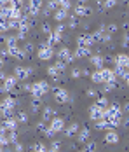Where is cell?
I'll use <instances>...</instances> for the list:
<instances>
[{"label":"cell","instance_id":"obj_8","mask_svg":"<svg viewBox=\"0 0 129 152\" xmlns=\"http://www.w3.org/2000/svg\"><path fill=\"white\" fill-rule=\"evenodd\" d=\"M56 56H58V60L63 61V63H70V61L73 60V54H72V51H70L68 47H61V49L56 53Z\"/></svg>","mask_w":129,"mask_h":152},{"label":"cell","instance_id":"obj_37","mask_svg":"<svg viewBox=\"0 0 129 152\" xmlns=\"http://www.w3.org/2000/svg\"><path fill=\"white\" fill-rule=\"evenodd\" d=\"M7 30H9V28H7V23H5V21H0V37H2Z\"/></svg>","mask_w":129,"mask_h":152},{"label":"cell","instance_id":"obj_12","mask_svg":"<svg viewBox=\"0 0 129 152\" xmlns=\"http://www.w3.org/2000/svg\"><path fill=\"white\" fill-rule=\"evenodd\" d=\"M93 44H94V42H93V37H91L89 33H87V35L84 33V35H79V37H77V46L91 47Z\"/></svg>","mask_w":129,"mask_h":152},{"label":"cell","instance_id":"obj_47","mask_svg":"<svg viewBox=\"0 0 129 152\" xmlns=\"http://www.w3.org/2000/svg\"><path fill=\"white\" fill-rule=\"evenodd\" d=\"M2 66H4V58L0 56V68H2Z\"/></svg>","mask_w":129,"mask_h":152},{"label":"cell","instance_id":"obj_19","mask_svg":"<svg viewBox=\"0 0 129 152\" xmlns=\"http://www.w3.org/2000/svg\"><path fill=\"white\" fill-rule=\"evenodd\" d=\"M91 63H93V66H94L96 70H100V68H103V65H105V58H103L101 54H94V56L91 58Z\"/></svg>","mask_w":129,"mask_h":152},{"label":"cell","instance_id":"obj_34","mask_svg":"<svg viewBox=\"0 0 129 152\" xmlns=\"http://www.w3.org/2000/svg\"><path fill=\"white\" fill-rule=\"evenodd\" d=\"M96 103H98L100 107H106V105H108V100H106L105 96H98V100H96Z\"/></svg>","mask_w":129,"mask_h":152},{"label":"cell","instance_id":"obj_39","mask_svg":"<svg viewBox=\"0 0 129 152\" xmlns=\"http://www.w3.org/2000/svg\"><path fill=\"white\" fill-rule=\"evenodd\" d=\"M87 96L96 98V96H98V91H96V89H87Z\"/></svg>","mask_w":129,"mask_h":152},{"label":"cell","instance_id":"obj_6","mask_svg":"<svg viewBox=\"0 0 129 152\" xmlns=\"http://www.w3.org/2000/svg\"><path fill=\"white\" fill-rule=\"evenodd\" d=\"M14 75L17 80H26L30 75H31V68H28V66H16L14 68Z\"/></svg>","mask_w":129,"mask_h":152},{"label":"cell","instance_id":"obj_33","mask_svg":"<svg viewBox=\"0 0 129 152\" xmlns=\"http://www.w3.org/2000/svg\"><path fill=\"white\" fill-rule=\"evenodd\" d=\"M84 149H86V151H89V152H94L96 149H98V145H96L94 142H91V143H87V142H86V147H84Z\"/></svg>","mask_w":129,"mask_h":152},{"label":"cell","instance_id":"obj_24","mask_svg":"<svg viewBox=\"0 0 129 152\" xmlns=\"http://www.w3.org/2000/svg\"><path fill=\"white\" fill-rule=\"evenodd\" d=\"M47 75L52 77V79H58V77L61 75V70L58 68L56 65H52V66H49V68H47Z\"/></svg>","mask_w":129,"mask_h":152},{"label":"cell","instance_id":"obj_16","mask_svg":"<svg viewBox=\"0 0 129 152\" xmlns=\"http://www.w3.org/2000/svg\"><path fill=\"white\" fill-rule=\"evenodd\" d=\"M91 12V7H87L86 4H79V5H75V9H73V14L75 16H87Z\"/></svg>","mask_w":129,"mask_h":152},{"label":"cell","instance_id":"obj_43","mask_svg":"<svg viewBox=\"0 0 129 152\" xmlns=\"http://www.w3.org/2000/svg\"><path fill=\"white\" fill-rule=\"evenodd\" d=\"M108 33H114V31H117V25H108Z\"/></svg>","mask_w":129,"mask_h":152},{"label":"cell","instance_id":"obj_15","mask_svg":"<svg viewBox=\"0 0 129 152\" xmlns=\"http://www.w3.org/2000/svg\"><path fill=\"white\" fill-rule=\"evenodd\" d=\"M105 142L110 143V145H115V143L119 142V133H117L115 129H108V133L105 135Z\"/></svg>","mask_w":129,"mask_h":152},{"label":"cell","instance_id":"obj_32","mask_svg":"<svg viewBox=\"0 0 129 152\" xmlns=\"http://www.w3.org/2000/svg\"><path fill=\"white\" fill-rule=\"evenodd\" d=\"M33 49H35V47H33V44H31V42H28L26 46L23 47V53H25V54L28 56V54H31V53H33Z\"/></svg>","mask_w":129,"mask_h":152},{"label":"cell","instance_id":"obj_4","mask_svg":"<svg viewBox=\"0 0 129 152\" xmlns=\"http://www.w3.org/2000/svg\"><path fill=\"white\" fill-rule=\"evenodd\" d=\"M4 84H2V88H0V93H11L14 91V88L17 86V79H16V75H5V79L2 80Z\"/></svg>","mask_w":129,"mask_h":152},{"label":"cell","instance_id":"obj_3","mask_svg":"<svg viewBox=\"0 0 129 152\" xmlns=\"http://www.w3.org/2000/svg\"><path fill=\"white\" fill-rule=\"evenodd\" d=\"M119 117H122V108L117 105V103L108 105V108L105 107V110H103V119H119Z\"/></svg>","mask_w":129,"mask_h":152},{"label":"cell","instance_id":"obj_18","mask_svg":"<svg viewBox=\"0 0 129 152\" xmlns=\"http://www.w3.org/2000/svg\"><path fill=\"white\" fill-rule=\"evenodd\" d=\"M16 98H12V96H7V98H4L2 102H0V108H14L16 107Z\"/></svg>","mask_w":129,"mask_h":152},{"label":"cell","instance_id":"obj_28","mask_svg":"<svg viewBox=\"0 0 129 152\" xmlns=\"http://www.w3.org/2000/svg\"><path fill=\"white\" fill-rule=\"evenodd\" d=\"M16 121L17 122H28V114H26V112H19V114L16 115Z\"/></svg>","mask_w":129,"mask_h":152},{"label":"cell","instance_id":"obj_9","mask_svg":"<svg viewBox=\"0 0 129 152\" xmlns=\"http://www.w3.org/2000/svg\"><path fill=\"white\" fill-rule=\"evenodd\" d=\"M54 100H56L59 105L66 103V102L70 100V96H68V91H66V89H61V88H56V89H54Z\"/></svg>","mask_w":129,"mask_h":152},{"label":"cell","instance_id":"obj_1","mask_svg":"<svg viewBox=\"0 0 129 152\" xmlns=\"http://www.w3.org/2000/svg\"><path fill=\"white\" fill-rule=\"evenodd\" d=\"M89 75H91V80H93L94 84L112 82V80L117 79V77H115V72L114 70H110V68H100V70H96L94 74H89Z\"/></svg>","mask_w":129,"mask_h":152},{"label":"cell","instance_id":"obj_31","mask_svg":"<svg viewBox=\"0 0 129 152\" xmlns=\"http://www.w3.org/2000/svg\"><path fill=\"white\" fill-rule=\"evenodd\" d=\"M45 149H47V147H45L44 143H35V145L31 147V151H35V152H45Z\"/></svg>","mask_w":129,"mask_h":152},{"label":"cell","instance_id":"obj_40","mask_svg":"<svg viewBox=\"0 0 129 152\" xmlns=\"http://www.w3.org/2000/svg\"><path fill=\"white\" fill-rule=\"evenodd\" d=\"M72 77L73 79H79V77H80V70H79V68H73L72 70Z\"/></svg>","mask_w":129,"mask_h":152},{"label":"cell","instance_id":"obj_21","mask_svg":"<svg viewBox=\"0 0 129 152\" xmlns=\"http://www.w3.org/2000/svg\"><path fill=\"white\" fill-rule=\"evenodd\" d=\"M63 131H65L66 137H73V135H77V131H79V124H77V122H72V124H68L66 128H63Z\"/></svg>","mask_w":129,"mask_h":152},{"label":"cell","instance_id":"obj_36","mask_svg":"<svg viewBox=\"0 0 129 152\" xmlns=\"http://www.w3.org/2000/svg\"><path fill=\"white\" fill-rule=\"evenodd\" d=\"M37 129H39V131H40V133H42V135H44V131L47 129V124H45V121L39 122V124H37Z\"/></svg>","mask_w":129,"mask_h":152},{"label":"cell","instance_id":"obj_29","mask_svg":"<svg viewBox=\"0 0 129 152\" xmlns=\"http://www.w3.org/2000/svg\"><path fill=\"white\" fill-rule=\"evenodd\" d=\"M103 84H105V93L114 91V89H115V86H117V84H115V80H112V82H103Z\"/></svg>","mask_w":129,"mask_h":152},{"label":"cell","instance_id":"obj_2","mask_svg":"<svg viewBox=\"0 0 129 152\" xmlns=\"http://www.w3.org/2000/svg\"><path fill=\"white\" fill-rule=\"evenodd\" d=\"M47 91H49V84H47L45 80H39V82H35V84L30 86L31 98H42Z\"/></svg>","mask_w":129,"mask_h":152},{"label":"cell","instance_id":"obj_48","mask_svg":"<svg viewBox=\"0 0 129 152\" xmlns=\"http://www.w3.org/2000/svg\"><path fill=\"white\" fill-rule=\"evenodd\" d=\"M0 151H2V147H0Z\"/></svg>","mask_w":129,"mask_h":152},{"label":"cell","instance_id":"obj_10","mask_svg":"<svg viewBox=\"0 0 129 152\" xmlns=\"http://www.w3.org/2000/svg\"><path fill=\"white\" fill-rule=\"evenodd\" d=\"M49 122H51V124H49V128H51L54 133L63 131V128H65V119H63V117H56V115H54Z\"/></svg>","mask_w":129,"mask_h":152},{"label":"cell","instance_id":"obj_5","mask_svg":"<svg viewBox=\"0 0 129 152\" xmlns=\"http://www.w3.org/2000/svg\"><path fill=\"white\" fill-rule=\"evenodd\" d=\"M52 56H54L52 46H49V44H44V46L39 47V60H40V61H49Z\"/></svg>","mask_w":129,"mask_h":152},{"label":"cell","instance_id":"obj_22","mask_svg":"<svg viewBox=\"0 0 129 152\" xmlns=\"http://www.w3.org/2000/svg\"><path fill=\"white\" fill-rule=\"evenodd\" d=\"M115 77H120V79H128L129 77V72H128V66H115Z\"/></svg>","mask_w":129,"mask_h":152},{"label":"cell","instance_id":"obj_7","mask_svg":"<svg viewBox=\"0 0 129 152\" xmlns=\"http://www.w3.org/2000/svg\"><path fill=\"white\" fill-rule=\"evenodd\" d=\"M103 110H105V107H100L98 103L91 105V108H89V117L93 121H100V119H103Z\"/></svg>","mask_w":129,"mask_h":152},{"label":"cell","instance_id":"obj_11","mask_svg":"<svg viewBox=\"0 0 129 152\" xmlns=\"http://www.w3.org/2000/svg\"><path fill=\"white\" fill-rule=\"evenodd\" d=\"M4 121V128H5V131H17V124L19 122L16 121V117H7V119H2Z\"/></svg>","mask_w":129,"mask_h":152},{"label":"cell","instance_id":"obj_13","mask_svg":"<svg viewBox=\"0 0 129 152\" xmlns=\"http://www.w3.org/2000/svg\"><path fill=\"white\" fill-rule=\"evenodd\" d=\"M73 58H86L91 54V47H84V46H77V49L72 53Z\"/></svg>","mask_w":129,"mask_h":152},{"label":"cell","instance_id":"obj_41","mask_svg":"<svg viewBox=\"0 0 129 152\" xmlns=\"http://www.w3.org/2000/svg\"><path fill=\"white\" fill-rule=\"evenodd\" d=\"M63 30H65V25L63 23H59L56 28H54V31H58V33H63Z\"/></svg>","mask_w":129,"mask_h":152},{"label":"cell","instance_id":"obj_44","mask_svg":"<svg viewBox=\"0 0 129 152\" xmlns=\"http://www.w3.org/2000/svg\"><path fill=\"white\" fill-rule=\"evenodd\" d=\"M128 40H129V35H124V37H122V46L124 47L128 46Z\"/></svg>","mask_w":129,"mask_h":152},{"label":"cell","instance_id":"obj_20","mask_svg":"<svg viewBox=\"0 0 129 152\" xmlns=\"http://www.w3.org/2000/svg\"><path fill=\"white\" fill-rule=\"evenodd\" d=\"M54 115H56V110H54L52 107H45V108H44V112H42V121H45V122L51 121Z\"/></svg>","mask_w":129,"mask_h":152},{"label":"cell","instance_id":"obj_25","mask_svg":"<svg viewBox=\"0 0 129 152\" xmlns=\"http://www.w3.org/2000/svg\"><path fill=\"white\" fill-rule=\"evenodd\" d=\"M54 2H56V5L59 9H65V11H68L72 7V2L70 0H54Z\"/></svg>","mask_w":129,"mask_h":152},{"label":"cell","instance_id":"obj_35","mask_svg":"<svg viewBox=\"0 0 129 152\" xmlns=\"http://www.w3.org/2000/svg\"><path fill=\"white\" fill-rule=\"evenodd\" d=\"M77 25H79V16H75V14H73L72 18H70V28H75Z\"/></svg>","mask_w":129,"mask_h":152},{"label":"cell","instance_id":"obj_27","mask_svg":"<svg viewBox=\"0 0 129 152\" xmlns=\"http://www.w3.org/2000/svg\"><path fill=\"white\" fill-rule=\"evenodd\" d=\"M42 105V102H40V98H33L31 100V112H37L39 108Z\"/></svg>","mask_w":129,"mask_h":152},{"label":"cell","instance_id":"obj_23","mask_svg":"<svg viewBox=\"0 0 129 152\" xmlns=\"http://www.w3.org/2000/svg\"><path fill=\"white\" fill-rule=\"evenodd\" d=\"M66 16H68V11H65V9H59V7H58L56 11H54V19L59 21V23H61V21H65V19H66Z\"/></svg>","mask_w":129,"mask_h":152},{"label":"cell","instance_id":"obj_30","mask_svg":"<svg viewBox=\"0 0 129 152\" xmlns=\"http://www.w3.org/2000/svg\"><path fill=\"white\" fill-rule=\"evenodd\" d=\"M61 149V142H58V140H54L51 145H49V151H52V152H58Z\"/></svg>","mask_w":129,"mask_h":152},{"label":"cell","instance_id":"obj_38","mask_svg":"<svg viewBox=\"0 0 129 152\" xmlns=\"http://www.w3.org/2000/svg\"><path fill=\"white\" fill-rule=\"evenodd\" d=\"M115 4H117V0H106V2H105V7L110 9V7H114Z\"/></svg>","mask_w":129,"mask_h":152},{"label":"cell","instance_id":"obj_42","mask_svg":"<svg viewBox=\"0 0 129 152\" xmlns=\"http://www.w3.org/2000/svg\"><path fill=\"white\" fill-rule=\"evenodd\" d=\"M42 31H44V33H51V26H49L47 23H44V25H42Z\"/></svg>","mask_w":129,"mask_h":152},{"label":"cell","instance_id":"obj_17","mask_svg":"<svg viewBox=\"0 0 129 152\" xmlns=\"http://www.w3.org/2000/svg\"><path fill=\"white\" fill-rule=\"evenodd\" d=\"M89 138H91V131H89V128H84V129H79V131H77V140H79L80 143H86Z\"/></svg>","mask_w":129,"mask_h":152},{"label":"cell","instance_id":"obj_26","mask_svg":"<svg viewBox=\"0 0 129 152\" xmlns=\"http://www.w3.org/2000/svg\"><path fill=\"white\" fill-rule=\"evenodd\" d=\"M5 47H12V46H17V37L16 35H11V37H5Z\"/></svg>","mask_w":129,"mask_h":152},{"label":"cell","instance_id":"obj_14","mask_svg":"<svg viewBox=\"0 0 129 152\" xmlns=\"http://www.w3.org/2000/svg\"><path fill=\"white\" fill-rule=\"evenodd\" d=\"M115 66H129V56L126 53H120L115 56Z\"/></svg>","mask_w":129,"mask_h":152},{"label":"cell","instance_id":"obj_45","mask_svg":"<svg viewBox=\"0 0 129 152\" xmlns=\"http://www.w3.org/2000/svg\"><path fill=\"white\" fill-rule=\"evenodd\" d=\"M14 149H16V151H23V145H21V143H17V142H16V143H14Z\"/></svg>","mask_w":129,"mask_h":152},{"label":"cell","instance_id":"obj_49","mask_svg":"<svg viewBox=\"0 0 129 152\" xmlns=\"http://www.w3.org/2000/svg\"><path fill=\"white\" fill-rule=\"evenodd\" d=\"M0 88H2V86H0Z\"/></svg>","mask_w":129,"mask_h":152},{"label":"cell","instance_id":"obj_46","mask_svg":"<svg viewBox=\"0 0 129 152\" xmlns=\"http://www.w3.org/2000/svg\"><path fill=\"white\" fill-rule=\"evenodd\" d=\"M4 79H5V74H4V72H0V80H4Z\"/></svg>","mask_w":129,"mask_h":152}]
</instances>
